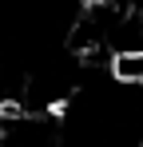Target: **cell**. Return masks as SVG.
<instances>
[{
  "mask_svg": "<svg viewBox=\"0 0 143 147\" xmlns=\"http://www.w3.org/2000/svg\"><path fill=\"white\" fill-rule=\"evenodd\" d=\"M111 76L119 84H143V44L139 48H123L111 60Z\"/></svg>",
  "mask_w": 143,
  "mask_h": 147,
  "instance_id": "1",
  "label": "cell"
}]
</instances>
